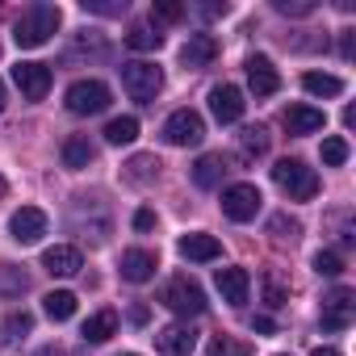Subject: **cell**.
<instances>
[{
	"mask_svg": "<svg viewBox=\"0 0 356 356\" xmlns=\"http://www.w3.org/2000/svg\"><path fill=\"white\" fill-rule=\"evenodd\" d=\"M59 22H63L59 5H47V0H38V5L22 9V17L13 22V42H17L22 51L47 47V42H51V34L59 30Z\"/></svg>",
	"mask_w": 356,
	"mask_h": 356,
	"instance_id": "cell-1",
	"label": "cell"
},
{
	"mask_svg": "<svg viewBox=\"0 0 356 356\" xmlns=\"http://www.w3.org/2000/svg\"><path fill=\"white\" fill-rule=\"evenodd\" d=\"M273 181H277V189H281L289 202H310V197L318 193V176H314V168H306L302 159H277Z\"/></svg>",
	"mask_w": 356,
	"mask_h": 356,
	"instance_id": "cell-2",
	"label": "cell"
},
{
	"mask_svg": "<svg viewBox=\"0 0 356 356\" xmlns=\"http://www.w3.org/2000/svg\"><path fill=\"white\" fill-rule=\"evenodd\" d=\"M122 88L134 97V101H155L159 97V88H163V72L155 67V63H147V59H130V63H122Z\"/></svg>",
	"mask_w": 356,
	"mask_h": 356,
	"instance_id": "cell-3",
	"label": "cell"
},
{
	"mask_svg": "<svg viewBox=\"0 0 356 356\" xmlns=\"http://www.w3.org/2000/svg\"><path fill=\"white\" fill-rule=\"evenodd\" d=\"M172 314H202L206 310V293H202V285L197 281H189V277H172L168 285H163V298H159Z\"/></svg>",
	"mask_w": 356,
	"mask_h": 356,
	"instance_id": "cell-4",
	"label": "cell"
},
{
	"mask_svg": "<svg viewBox=\"0 0 356 356\" xmlns=\"http://www.w3.org/2000/svg\"><path fill=\"white\" fill-rule=\"evenodd\" d=\"M202 138H206V122L197 109H176L163 122V143H172V147H197Z\"/></svg>",
	"mask_w": 356,
	"mask_h": 356,
	"instance_id": "cell-5",
	"label": "cell"
},
{
	"mask_svg": "<svg viewBox=\"0 0 356 356\" xmlns=\"http://www.w3.org/2000/svg\"><path fill=\"white\" fill-rule=\"evenodd\" d=\"M67 109L80 113V118L105 113V109H109V88H105L101 80H76V84L67 88Z\"/></svg>",
	"mask_w": 356,
	"mask_h": 356,
	"instance_id": "cell-6",
	"label": "cell"
},
{
	"mask_svg": "<svg viewBox=\"0 0 356 356\" xmlns=\"http://www.w3.org/2000/svg\"><path fill=\"white\" fill-rule=\"evenodd\" d=\"M352 314H356V293L348 289V285H339V289H331L327 298H323V331H348L352 327Z\"/></svg>",
	"mask_w": 356,
	"mask_h": 356,
	"instance_id": "cell-7",
	"label": "cell"
},
{
	"mask_svg": "<svg viewBox=\"0 0 356 356\" xmlns=\"http://www.w3.org/2000/svg\"><path fill=\"white\" fill-rule=\"evenodd\" d=\"M260 189L256 185H231V189H222V214L231 218V222H252L256 214H260Z\"/></svg>",
	"mask_w": 356,
	"mask_h": 356,
	"instance_id": "cell-8",
	"label": "cell"
},
{
	"mask_svg": "<svg viewBox=\"0 0 356 356\" xmlns=\"http://www.w3.org/2000/svg\"><path fill=\"white\" fill-rule=\"evenodd\" d=\"M51 80H55V76H51L47 63H17V67H13V84L22 88L26 101H42V97L51 92Z\"/></svg>",
	"mask_w": 356,
	"mask_h": 356,
	"instance_id": "cell-9",
	"label": "cell"
},
{
	"mask_svg": "<svg viewBox=\"0 0 356 356\" xmlns=\"http://www.w3.org/2000/svg\"><path fill=\"white\" fill-rule=\"evenodd\" d=\"M155 348H159V356H193L197 331L189 323H172V327L155 331Z\"/></svg>",
	"mask_w": 356,
	"mask_h": 356,
	"instance_id": "cell-10",
	"label": "cell"
},
{
	"mask_svg": "<svg viewBox=\"0 0 356 356\" xmlns=\"http://www.w3.org/2000/svg\"><path fill=\"white\" fill-rule=\"evenodd\" d=\"M9 235L22 243V248H30V243H38L42 235H47V214L38 210V206H22L13 218H9Z\"/></svg>",
	"mask_w": 356,
	"mask_h": 356,
	"instance_id": "cell-11",
	"label": "cell"
},
{
	"mask_svg": "<svg viewBox=\"0 0 356 356\" xmlns=\"http://www.w3.org/2000/svg\"><path fill=\"white\" fill-rule=\"evenodd\" d=\"M243 109H248V101H243V92H239L235 84H218V88H210V113H214L222 126L239 122Z\"/></svg>",
	"mask_w": 356,
	"mask_h": 356,
	"instance_id": "cell-12",
	"label": "cell"
},
{
	"mask_svg": "<svg viewBox=\"0 0 356 356\" xmlns=\"http://www.w3.org/2000/svg\"><path fill=\"white\" fill-rule=\"evenodd\" d=\"M42 268H47L51 277H76V273L84 268V256H80V248H72V243H55V248L42 252Z\"/></svg>",
	"mask_w": 356,
	"mask_h": 356,
	"instance_id": "cell-13",
	"label": "cell"
},
{
	"mask_svg": "<svg viewBox=\"0 0 356 356\" xmlns=\"http://www.w3.org/2000/svg\"><path fill=\"white\" fill-rule=\"evenodd\" d=\"M214 55H218V42H214V34H189V42L181 47V63H185V72L210 67V63H214Z\"/></svg>",
	"mask_w": 356,
	"mask_h": 356,
	"instance_id": "cell-14",
	"label": "cell"
},
{
	"mask_svg": "<svg viewBox=\"0 0 356 356\" xmlns=\"http://www.w3.org/2000/svg\"><path fill=\"white\" fill-rule=\"evenodd\" d=\"M248 84H252L256 97H273L281 88V76H277V67H273L268 55H252L248 59Z\"/></svg>",
	"mask_w": 356,
	"mask_h": 356,
	"instance_id": "cell-15",
	"label": "cell"
},
{
	"mask_svg": "<svg viewBox=\"0 0 356 356\" xmlns=\"http://www.w3.org/2000/svg\"><path fill=\"white\" fill-rule=\"evenodd\" d=\"M214 285H218L222 302L243 306V302H248V289H252V277H248V268H218V273H214Z\"/></svg>",
	"mask_w": 356,
	"mask_h": 356,
	"instance_id": "cell-16",
	"label": "cell"
},
{
	"mask_svg": "<svg viewBox=\"0 0 356 356\" xmlns=\"http://www.w3.org/2000/svg\"><path fill=\"white\" fill-rule=\"evenodd\" d=\"M155 268H159L155 252H147V248H130V252H122V277H126V281L143 285V281L155 277Z\"/></svg>",
	"mask_w": 356,
	"mask_h": 356,
	"instance_id": "cell-17",
	"label": "cell"
},
{
	"mask_svg": "<svg viewBox=\"0 0 356 356\" xmlns=\"http://www.w3.org/2000/svg\"><path fill=\"white\" fill-rule=\"evenodd\" d=\"M323 126H327V113L314 109V105H289L285 109V130L289 134H314Z\"/></svg>",
	"mask_w": 356,
	"mask_h": 356,
	"instance_id": "cell-18",
	"label": "cell"
},
{
	"mask_svg": "<svg viewBox=\"0 0 356 356\" xmlns=\"http://www.w3.org/2000/svg\"><path fill=\"white\" fill-rule=\"evenodd\" d=\"M181 256H185V260H197V264H210V260L222 256V243H218L214 235H202V231H197V235H185V239H181Z\"/></svg>",
	"mask_w": 356,
	"mask_h": 356,
	"instance_id": "cell-19",
	"label": "cell"
},
{
	"mask_svg": "<svg viewBox=\"0 0 356 356\" xmlns=\"http://www.w3.org/2000/svg\"><path fill=\"white\" fill-rule=\"evenodd\" d=\"M92 159H97V147H92V138H88V134H72V138L63 143V168L80 172V168H88Z\"/></svg>",
	"mask_w": 356,
	"mask_h": 356,
	"instance_id": "cell-20",
	"label": "cell"
},
{
	"mask_svg": "<svg viewBox=\"0 0 356 356\" xmlns=\"http://www.w3.org/2000/svg\"><path fill=\"white\" fill-rule=\"evenodd\" d=\"M222 172H227V159H222V155H202V159L193 163V185H197V189H214V185L222 181Z\"/></svg>",
	"mask_w": 356,
	"mask_h": 356,
	"instance_id": "cell-21",
	"label": "cell"
},
{
	"mask_svg": "<svg viewBox=\"0 0 356 356\" xmlns=\"http://www.w3.org/2000/svg\"><path fill=\"white\" fill-rule=\"evenodd\" d=\"M42 310H47L55 323H67V318L76 314V293H72V289H51V293L42 298Z\"/></svg>",
	"mask_w": 356,
	"mask_h": 356,
	"instance_id": "cell-22",
	"label": "cell"
},
{
	"mask_svg": "<svg viewBox=\"0 0 356 356\" xmlns=\"http://www.w3.org/2000/svg\"><path fill=\"white\" fill-rule=\"evenodd\" d=\"M113 331H118V310H97V314L84 323V339H88V343H105Z\"/></svg>",
	"mask_w": 356,
	"mask_h": 356,
	"instance_id": "cell-23",
	"label": "cell"
},
{
	"mask_svg": "<svg viewBox=\"0 0 356 356\" xmlns=\"http://www.w3.org/2000/svg\"><path fill=\"white\" fill-rule=\"evenodd\" d=\"M302 88L310 97H339L343 92V80L339 76H327V72H306L302 76Z\"/></svg>",
	"mask_w": 356,
	"mask_h": 356,
	"instance_id": "cell-24",
	"label": "cell"
},
{
	"mask_svg": "<svg viewBox=\"0 0 356 356\" xmlns=\"http://www.w3.org/2000/svg\"><path fill=\"white\" fill-rule=\"evenodd\" d=\"M159 168H163V163H159L155 155H134V159L126 163V176H130L134 185H151L155 176H159Z\"/></svg>",
	"mask_w": 356,
	"mask_h": 356,
	"instance_id": "cell-25",
	"label": "cell"
},
{
	"mask_svg": "<svg viewBox=\"0 0 356 356\" xmlns=\"http://www.w3.org/2000/svg\"><path fill=\"white\" fill-rule=\"evenodd\" d=\"M30 285V277L17 264H0V298H22Z\"/></svg>",
	"mask_w": 356,
	"mask_h": 356,
	"instance_id": "cell-26",
	"label": "cell"
},
{
	"mask_svg": "<svg viewBox=\"0 0 356 356\" xmlns=\"http://www.w3.org/2000/svg\"><path fill=\"white\" fill-rule=\"evenodd\" d=\"M30 327H34V314H30V310H13V314L5 318V335H0V339H5L9 348H17V343L26 339Z\"/></svg>",
	"mask_w": 356,
	"mask_h": 356,
	"instance_id": "cell-27",
	"label": "cell"
},
{
	"mask_svg": "<svg viewBox=\"0 0 356 356\" xmlns=\"http://www.w3.org/2000/svg\"><path fill=\"white\" fill-rule=\"evenodd\" d=\"M138 138V118H113L109 126H105V143H113V147H122V143H134Z\"/></svg>",
	"mask_w": 356,
	"mask_h": 356,
	"instance_id": "cell-28",
	"label": "cell"
},
{
	"mask_svg": "<svg viewBox=\"0 0 356 356\" xmlns=\"http://www.w3.org/2000/svg\"><path fill=\"white\" fill-rule=\"evenodd\" d=\"M126 47H130V51H159V47H163V34L151 30V26H130Z\"/></svg>",
	"mask_w": 356,
	"mask_h": 356,
	"instance_id": "cell-29",
	"label": "cell"
},
{
	"mask_svg": "<svg viewBox=\"0 0 356 356\" xmlns=\"http://www.w3.org/2000/svg\"><path fill=\"white\" fill-rule=\"evenodd\" d=\"M268 235L281 239V243H298V239H302V222L289 218V214H273V218H268Z\"/></svg>",
	"mask_w": 356,
	"mask_h": 356,
	"instance_id": "cell-30",
	"label": "cell"
},
{
	"mask_svg": "<svg viewBox=\"0 0 356 356\" xmlns=\"http://www.w3.org/2000/svg\"><path fill=\"white\" fill-rule=\"evenodd\" d=\"M239 151L252 159V155H264L268 151V130L264 126H248L243 134H239Z\"/></svg>",
	"mask_w": 356,
	"mask_h": 356,
	"instance_id": "cell-31",
	"label": "cell"
},
{
	"mask_svg": "<svg viewBox=\"0 0 356 356\" xmlns=\"http://www.w3.org/2000/svg\"><path fill=\"white\" fill-rule=\"evenodd\" d=\"M84 13H101V17H122L126 13V0H80Z\"/></svg>",
	"mask_w": 356,
	"mask_h": 356,
	"instance_id": "cell-32",
	"label": "cell"
},
{
	"mask_svg": "<svg viewBox=\"0 0 356 356\" xmlns=\"http://www.w3.org/2000/svg\"><path fill=\"white\" fill-rule=\"evenodd\" d=\"M264 302H268V306H273V310H277V306H285V302H289V289H285V285H281V277H277V273H268V277H264Z\"/></svg>",
	"mask_w": 356,
	"mask_h": 356,
	"instance_id": "cell-33",
	"label": "cell"
},
{
	"mask_svg": "<svg viewBox=\"0 0 356 356\" xmlns=\"http://www.w3.org/2000/svg\"><path fill=\"white\" fill-rule=\"evenodd\" d=\"M281 17H310L314 13V0H277L273 5Z\"/></svg>",
	"mask_w": 356,
	"mask_h": 356,
	"instance_id": "cell-34",
	"label": "cell"
},
{
	"mask_svg": "<svg viewBox=\"0 0 356 356\" xmlns=\"http://www.w3.org/2000/svg\"><path fill=\"white\" fill-rule=\"evenodd\" d=\"M314 273H318V277H339V273H343V260H339L335 252H318V256H314Z\"/></svg>",
	"mask_w": 356,
	"mask_h": 356,
	"instance_id": "cell-35",
	"label": "cell"
},
{
	"mask_svg": "<svg viewBox=\"0 0 356 356\" xmlns=\"http://www.w3.org/2000/svg\"><path fill=\"white\" fill-rule=\"evenodd\" d=\"M343 159H348V143H343V138H327V143H323V163L339 168Z\"/></svg>",
	"mask_w": 356,
	"mask_h": 356,
	"instance_id": "cell-36",
	"label": "cell"
},
{
	"mask_svg": "<svg viewBox=\"0 0 356 356\" xmlns=\"http://www.w3.org/2000/svg\"><path fill=\"white\" fill-rule=\"evenodd\" d=\"M210 356H252V348H248V343H235V339H227V335H218L214 348H210Z\"/></svg>",
	"mask_w": 356,
	"mask_h": 356,
	"instance_id": "cell-37",
	"label": "cell"
},
{
	"mask_svg": "<svg viewBox=\"0 0 356 356\" xmlns=\"http://www.w3.org/2000/svg\"><path fill=\"white\" fill-rule=\"evenodd\" d=\"M151 9H155L159 22H181V17H185V5H176V0H155Z\"/></svg>",
	"mask_w": 356,
	"mask_h": 356,
	"instance_id": "cell-38",
	"label": "cell"
},
{
	"mask_svg": "<svg viewBox=\"0 0 356 356\" xmlns=\"http://www.w3.org/2000/svg\"><path fill=\"white\" fill-rule=\"evenodd\" d=\"M155 227V210H138L134 214V231H151Z\"/></svg>",
	"mask_w": 356,
	"mask_h": 356,
	"instance_id": "cell-39",
	"label": "cell"
},
{
	"mask_svg": "<svg viewBox=\"0 0 356 356\" xmlns=\"http://www.w3.org/2000/svg\"><path fill=\"white\" fill-rule=\"evenodd\" d=\"M252 331H260V335H273V318H268V314H256V318H252Z\"/></svg>",
	"mask_w": 356,
	"mask_h": 356,
	"instance_id": "cell-40",
	"label": "cell"
},
{
	"mask_svg": "<svg viewBox=\"0 0 356 356\" xmlns=\"http://www.w3.org/2000/svg\"><path fill=\"white\" fill-rule=\"evenodd\" d=\"M147 318H151V310H147V306H130V323H134V327H143Z\"/></svg>",
	"mask_w": 356,
	"mask_h": 356,
	"instance_id": "cell-41",
	"label": "cell"
},
{
	"mask_svg": "<svg viewBox=\"0 0 356 356\" xmlns=\"http://www.w3.org/2000/svg\"><path fill=\"white\" fill-rule=\"evenodd\" d=\"M339 55L352 59V30H343V38H339Z\"/></svg>",
	"mask_w": 356,
	"mask_h": 356,
	"instance_id": "cell-42",
	"label": "cell"
},
{
	"mask_svg": "<svg viewBox=\"0 0 356 356\" xmlns=\"http://www.w3.org/2000/svg\"><path fill=\"white\" fill-rule=\"evenodd\" d=\"M310 356H343V352H335V348H314Z\"/></svg>",
	"mask_w": 356,
	"mask_h": 356,
	"instance_id": "cell-43",
	"label": "cell"
},
{
	"mask_svg": "<svg viewBox=\"0 0 356 356\" xmlns=\"http://www.w3.org/2000/svg\"><path fill=\"white\" fill-rule=\"evenodd\" d=\"M0 109H5V84H0Z\"/></svg>",
	"mask_w": 356,
	"mask_h": 356,
	"instance_id": "cell-44",
	"label": "cell"
},
{
	"mask_svg": "<svg viewBox=\"0 0 356 356\" xmlns=\"http://www.w3.org/2000/svg\"><path fill=\"white\" fill-rule=\"evenodd\" d=\"M0 197H5V176H0Z\"/></svg>",
	"mask_w": 356,
	"mask_h": 356,
	"instance_id": "cell-45",
	"label": "cell"
},
{
	"mask_svg": "<svg viewBox=\"0 0 356 356\" xmlns=\"http://www.w3.org/2000/svg\"><path fill=\"white\" fill-rule=\"evenodd\" d=\"M126 356H138V352H126Z\"/></svg>",
	"mask_w": 356,
	"mask_h": 356,
	"instance_id": "cell-46",
	"label": "cell"
}]
</instances>
